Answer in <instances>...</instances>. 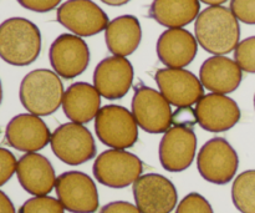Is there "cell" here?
Instances as JSON below:
<instances>
[{"label":"cell","mask_w":255,"mask_h":213,"mask_svg":"<svg viewBox=\"0 0 255 213\" xmlns=\"http://www.w3.org/2000/svg\"><path fill=\"white\" fill-rule=\"evenodd\" d=\"M5 140L9 146L17 151L30 154L44 149L51 140V134L40 116L20 114L12 117L7 124Z\"/></svg>","instance_id":"obj_17"},{"label":"cell","mask_w":255,"mask_h":213,"mask_svg":"<svg viewBox=\"0 0 255 213\" xmlns=\"http://www.w3.org/2000/svg\"><path fill=\"white\" fill-rule=\"evenodd\" d=\"M100 213H141L137 206L126 201H116L107 204L100 210Z\"/></svg>","instance_id":"obj_31"},{"label":"cell","mask_w":255,"mask_h":213,"mask_svg":"<svg viewBox=\"0 0 255 213\" xmlns=\"http://www.w3.org/2000/svg\"><path fill=\"white\" fill-rule=\"evenodd\" d=\"M239 157L227 140L214 137L199 150L197 169L206 181L214 185H227L236 176Z\"/></svg>","instance_id":"obj_7"},{"label":"cell","mask_w":255,"mask_h":213,"mask_svg":"<svg viewBox=\"0 0 255 213\" xmlns=\"http://www.w3.org/2000/svg\"><path fill=\"white\" fill-rule=\"evenodd\" d=\"M142 29L138 19L133 15H122L107 25L105 40L107 49L114 56L126 57L133 54L139 46Z\"/></svg>","instance_id":"obj_22"},{"label":"cell","mask_w":255,"mask_h":213,"mask_svg":"<svg viewBox=\"0 0 255 213\" xmlns=\"http://www.w3.org/2000/svg\"><path fill=\"white\" fill-rule=\"evenodd\" d=\"M92 172L97 181L110 189H125L133 185L143 172L138 156L125 150H107L95 160Z\"/></svg>","instance_id":"obj_6"},{"label":"cell","mask_w":255,"mask_h":213,"mask_svg":"<svg viewBox=\"0 0 255 213\" xmlns=\"http://www.w3.org/2000/svg\"><path fill=\"white\" fill-rule=\"evenodd\" d=\"M19 213H65V209L54 197L35 196L20 207Z\"/></svg>","instance_id":"obj_25"},{"label":"cell","mask_w":255,"mask_h":213,"mask_svg":"<svg viewBox=\"0 0 255 213\" xmlns=\"http://www.w3.org/2000/svg\"><path fill=\"white\" fill-rule=\"evenodd\" d=\"M133 82V66L126 57L110 56L97 64L94 86L102 97L120 100L128 92Z\"/></svg>","instance_id":"obj_16"},{"label":"cell","mask_w":255,"mask_h":213,"mask_svg":"<svg viewBox=\"0 0 255 213\" xmlns=\"http://www.w3.org/2000/svg\"><path fill=\"white\" fill-rule=\"evenodd\" d=\"M16 176L22 189L32 196H47L56 184V175L51 162L36 152L20 157Z\"/></svg>","instance_id":"obj_18"},{"label":"cell","mask_w":255,"mask_h":213,"mask_svg":"<svg viewBox=\"0 0 255 213\" xmlns=\"http://www.w3.org/2000/svg\"><path fill=\"white\" fill-rule=\"evenodd\" d=\"M57 21L77 36H92L110 24L106 12L92 0H67L57 9Z\"/></svg>","instance_id":"obj_11"},{"label":"cell","mask_w":255,"mask_h":213,"mask_svg":"<svg viewBox=\"0 0 255 213\" xmlns=\"http://www.w3.org/2000/svg\"><path fill=\"white\" fill-rule=\"evenodd\" d=\"M192 121H182L173 117L174 126L164 132L159 142V161L169 172H182L193 162L197 150V136Z\"/></svg>","instance_id":"obj_5"},{"label":"cell","mask_w":255,"mask_h":213,"mask_svg":"<svg viewBox=\"0 0 255 213\" xmlns=\"http://www.w3.org/2000/svg\"><path fill=\"white\" fill-rule=\"evenodd\" d=\"M254 107H255V95H254Z\"/></svg>","instance_id":"obj_36"},{"label":"cell","mask_w":255,"mask_h":213,"mask_svg":"<svg viewBox=\"0 0 255 213\" xmlns=\"http://www.w3.org/2000/svg\"><path fill=\"white\" fill-rule=\"evenodd\" d=\"M22 7L36 12H47L59 6L61 0H17Z\"/></svg>","instance_id":"obj_30"},{"label":"cell","mask_w":255,"mask_h":213,"mask_svg":"<svg viewBox=\"0 0 255 213\" xmlns=\"http://www.w3.org/2000/svg\"><path fill=\"white\" fill-rule=\"evenodd\" d=\"M199 0H153L149 16L168 29H182L198 17Z\"/></svg>","instance_id":"obj_23"},{"label":"cell","mask_w":255,"mask_h":213,"mask_svg":"<svg viewBox=\"0 0 255 213\" xmlns=\"http://www.w3.org/2000/svg\"><path fill=\"white\" fill-rule=\"evenodd\" d=\"M17 161L14 155L6 149L0 147V187L6 184L16 172Z\"/></svg>","instance_id":"obj_29"},{"label":"cell","mask_w":255,"mask_h":213,"mask_svg":"<svg viewBox=\"0 0 255 213\" xmlns=\"http://www.w3.org/2000/svg\"><path fill=\"white\" fill-rule=\"evenodd\" d=\"M57 200L71 213H95L99 210V191L94 180L80 171L64 172L55 184Z\"/></svg>","instance_id":"obj_10"},{"label":"cell","mask_w":255,"mask_h":213,"mask_svg":"<svg viewBox=\"0 0 255 213\" xmlns=\"http://www.w3.org/2000/svg\"><path fill=\"white\" fill-rule=\"evenodd\" d=\"M62 110L72 122L87 124L101 110V95L87 82H75L65 91Z\"/></svg>","instance_id":"obj_21"},{"label":"cell","mask_w":255,"mask_h":213,"mask_svg":"<svg viewBox=\"0 0 255 213\" xmlns=\"http://www.w3.org/2000/svg\"><path fill=\"white\" fill-rule=\"evenodd\" d=\"M132 115L137 125L149 134H164L173 124L171 104L161 92L144 85L134 90Z\"/></svg>","instance_id":"obj_9"},{"label":"cell","mask_w":255,"mask_h":213,"mask_svg":"<svg viewBox=\"0 0 255 213\" xmlns=\"http://www.w3.org/2000/svg\"><path fill=\"white\" fill-rule=\"evenodd\" d=\"M199 1L211 5V6H218V5H222L224 4V2H227L228 0H199Z\"/></svg>","instance_id":"obj_34"},{"label":"cell","mask_w":255,"mask_h":213,"mask_svg":"<svg viewBox=\"0 0 255 213\" xmlns=\"http://www.w3.org/2000/svg\"><path fill=\"white\" fill-rule=\"evenodd\" d=\"M243 74L234 60L223 55H214L202 64L199 80L203 87L213 94H231L241 85Z\"/></svg>","instance_id":"obj_20"},{"label":"cell","mask_w":255,"mask_h":213,"mask_svg":"<svg viewBox=\"0 0 255 213\" xmlns=\"http://www.w3.org/2000/svg\"><path fill=\"white\" fill-rule=\"evenodd\" d=\"M41 51V32L25 17H10L0 24V57L14 66H27Z\"/></svg>","instance_id":"obj_2"},{"label":"cell","mask_w":255,"mask_h":213,"mask_svg":"<svg viewBox=\"0 0 255 213\" xmlns=\"http://www.w3.org/2000/svg\"><path fill=\"white\" fill-rule=\"evenodd\" d=\"M234 61L243 71L255 74V36L239 42L234 50Z\"/></svg>","instance_id":"obj_26"},{"label":"cell","mask_w":255,"mask_h":213,"mask_svg":"<svg viewBox=\"0 0 255 213\" xmlns=\"http://www.w3.org/2000/svg\"><path fill=\"white\" fill-rule=\"evenodd\" d=\"M232 200L242 213H255V170L238 175L232 186Z\"/></svg>","instance_id":"obj_24"},{"label":"cell","mask_w":255,"mask_h":213,"mask_svg":"<svg viewBox=\"0 0 255 213\" xmlns=\"http://www.w3.org/2000/svg\"><path fill=\"white\" fill-rule=\"evenodd\" d=\"M176 213H214L208 200L197 192L188 194L176 209Z\"/></svg>","instance_id":"obj_27"},{"label":"cell","mask_w":255,"mask_h":213,"mask_svg":"<svg viewBox=\"0 0 255 213\" xmlns=\"http://www.w3.org/2000/svg\"><path fill=\"white\" fill-rule=\"evenodd\" d=\"M49 60L60 77L71 80L80 76L89 66L90 49L77 35L61 34L50 46Z\"/></svg>","instance_id":"obj_13"},{"label":"cell","mask_w":255,"mask_h":213,"mask_svg":"<svg viewBox=\"0 0 255 213\" xmlns=\"http://www.w3.org/2000/svg\"><path fill=\"white\" fill-rule=\"evenodd\" d=\"M51 150L55 156L70 166H79L96 155V144L91 132L81 124L69 122L51 134Z\"/></svg>","instance_id":"obj_8"},{"label":"cell","mask_w":255,"mask_h":213,"mask_svg":"<svg viewBox=\"0 0 255 213\" xmlns=\"http://www.w3.org/2000/svg\"><path fill=\"white\" fill-rule=\"evenodd\" d=\"M133 197L141 213H171L178 201L174 185L158 174L139 177L133 184Z\"/></svg>","instance_id":"obj_12"},{"label":"cell","mask_w":255,"mask_h":213,"mask_svg":"<svg viewBox=\"0 0 255 213\" xmlns=\"http://www.w3.org/2000/svg\"><path fill=\"white\" fill-rule=\"evenodd\" d=\"M2 101V86H1V81H0V105H1Z\"/></svg>","instance_id":"obj_35"},{"label":"cell","mask_w":255,"mask_h":213,"mask_svg":"<svg viewBox=\"0 0 255 213\" xmlns=\"http://www.w3.org/2000/svg\"><path fill=\"white\" fill-rule=\"evenodd\" d=\"M64 85L56 72L36 69L25 75L19 89L20 102L32 115L49 116L62 105Z\"/></svg>","instance_id":"obj_3"},{"label":"cell","mask_w":255,"mask_h":213,"mask_svg":"<svg viewBox=\"0 0 255 213\" xmlns=\"http://www.w3.org/2000/svg\"><path fill=\"white\" fill-rule=\"evenodd\" d=\"M229 9L242 22L255 25V0H231Z\"/></svg>","instance_id":"obj_28"},{"label":"cell","mask_w":255,"mask_h":213,"mask_svg":"<svg viewBox=\"0 0 255 213\" xmlns=\"http://www.w3.org/2000/svg\"><path fill=\"white\" fill-rule=\"evenodd\" d=\"M0 213H16L12 202L2 191H0Z\"/></svg>","instance_id":"obj_32"},{"label":"cell","mask_w":255,"mask_h":213,"mask_svg":"<svg viewBox=\"0 0 255 213\" xmlns=\"http://www.w3.org/2000/svg\"><path fill=\"white\" fill-rule=\"evenodd\" d=\"M197 42L213 55H226L236 50L241 39L239 21L226 6H208L199 12L194 24Z\"/></svg>","instance_id":"obj_1"},{"label":"cell","mask_w":255,"mask_h":213,"mask_svg":"<svg viewBox=\"0 0 255 213\" xmlns=\"http://www.w3.org/2000/svg\"><path fill=\"white\" fill-rule=\"evenodd\" d=\"M104 4L111 5V6H121V5L127 4L129 0H101Z\"/></svg>","instance_id":"obj_33"},{"label":"cell","mask_w":255,"mask_h":213,"mask_svg":"<svg viewBox=\"0 0 255 213\" xmlns=\"http://www.w3.org/2000/svg\"><path fill=\"white\" fill-rule=\"evenodd\" d=\"M154 79L164 99L179 109L191 107L204 96L201 80L188 70L166 67L158 70Z\"/></svg>","instance_id":"obj_14"},{"label":"cell","mask_w":255,"mask_h":213,"mask_svg":"<svg viewBox=\"0 0 255 213\" xmlns=\"http://www.w3.org/2000/svg\"><path fill=\"white\" fill-rule=\"evenodd\" d=\"M194 115L199 126L206 131L224 132L238 124L241 109L231 97L212 92L197 102Z\"/></svg>","instance_id":"obj_15"},{"label":"cell","mask_w":255,"mask_h":213,"mask_svg":"<svg viewBox=\"0 0 255 213\" xmlns=\"http://www.w3.org/2000/svg\"><path fill=\"white\" fill-rule=\"evenodd\" d=\"M100 141L116 150L131 149L138 140V125L132 112L120 105H107L95 117Z\"/></svg>","instance_id":"obj_4"},{"label":"cell","mask_w":255,"mask_h":213,"mask_svg":"<svg viewBox=\"0 0 255 213\" xmlns=\"http://www.w3.org/2000/svg\"><path fill=\"white\" fill-rule=\"evenodd\" d=\"M157 56L169 69L188 66L198 51L197 39L186 29H168L157 40Z\"/></svg>","instance_id":"obj_19"}]
</instances>
